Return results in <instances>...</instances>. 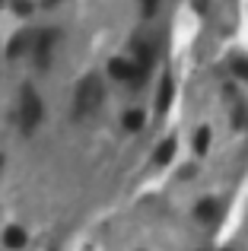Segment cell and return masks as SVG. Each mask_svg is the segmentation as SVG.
<instances>
[{
	"mask_svg": "<svg viewBox=\"0 0 248 251\" xmlns=\"http://www.w3.org/2000/svg\"><path fill=\"white\" fill-rule=\"evenodd\" d=\"M232 67H236L239 76H245V80H248V61H239V64H232Z\"/></svg>",
	"mask_w": 248,
	"mask_h": 251,
	"instance_id": "4fadbf2b",
	"label": "cell"
},
{
	"mask_svg": "<svg viewBox=\"0 0 248 251\" xmlns=\"http://www.w3.org/2000/svg\"><path fill=\"white\" fill-rule=\"evenodd\" d=\"M210 140H213L210 127H200L198 134H194V153H198V156H204L207 150H210Z\"/></svg>",
	"mask_w": 248,
	"mask_h": 251,
	"instance_id": "ba28073f",
	"label": "cell"
},
{
	"mask_svg": "<svg viewBox=\"0 0 248 251\" xmlns=\"http://www.w3.org/2000/svg\"><path fill=\"white\" fill-rule=\"evenodd\" d=\"M99 102H102V83H99V76H86V80L76 86V102H74L76 115H89L93 108H99Z\"/></svg>",
	"mask_w": 248,
	"mask_h": 251,
	"instance_id": "6da1fadb",
	"label": "cell"
},
{
	"mask_svg": "<svg viewBox=\"0 0 248 251\" xmlns=\"http://www.w3.org/2000/svg\"><path fill=\"white\" fill-rule=\"evenodd\" d=\"M169 102H172V76L162 80V89H159V102H156V115H166Z\"/></svg>",
	"mask_w": 248,
	"mask_h": 251,
	"instance_id": "52a82bcc",
	"label": "cell"
},
{
	"mask_svg": "<svg viewBox=\"0 0 248 251\" xmlns=\"http://www.w3.org/2000/svg\"><path fill=\"white\" fill-rule=\"evenodd\" d=\"M23 111H25V127H35L38 118H42V105H38V96L32 89H25L23 96Z\"/></svg>",
	"mask_w": 248,
	"mask_h": 251,
	"instance_id": "7a4b0ae2",
	"label": "cell"
},
{
	"mask_svg": "<svg viewBox=\"0 0 248 251\" xmlns=\"http://www.w3.org/2000/svg\"><path fill=\"white\" fill-rule=\"evenodd\" d=\"M25 242H29V232L23 226H6L3 229V248L19 251V248H25Z\"/></svg>",
	"mask_w": 248,
	"mask_h": 251,
	"instance_id": "277c9868",
	"label": "cell"
},
{
	"mask_svg": "<svg viewBox=\"0 0 248 251\" xmlns=\"http://www.w3.org/2000/svg\"><path fill=\"white\" fill-rule=\"evenodd\" d=\"M223 251H232V248H223Z\"/></svg>",
	"mask_w": 248,
	"mask_h": 251,
	"instance_id": "9a60e30c",
	"label": "cell"
},
{
	"mask_svg": "<svg viewBox=\"0 0 248 251\" xmlns=\"http://www.w3.org/2000/svg\"><path fill=\"white\" fill-rule=\"evenodd\" d=\"M108 74H112L115 80H137V76H140V70L134 67V61H124V57H115V61L108 64Z\"/></svg>",
	"mask_w": 248,
	"mask_h": 251,
	"instance_id": "3957f363",
	"label": "cell"
},
{
	"mask_svg": "<svg viewBox=\"0 0 248 251\" xmlns=\"http://www.w3.org/2000/svg\"><path fill=\"white\" fill-rule=\"evenodd\" d=\"M124 127L127 130H140L143 127V111H124Z\"/></svg>",
	"mask_w": 248,
	"mask_h": 251,
	"instance_id": "9c48e42d",
	"label": "cell"
},
{
	"mask_svg": "<svg viewBox=\"0 0 248 251\" xmlns=\"http://www.w3.org/2000/svg\"><path fill=\"white\" fill-rule=\"evenodd\" d=\"M0 166H3V156H0Z\"/></svg>",
	"mask_w": 248,
	"mask_h": 251,
	"instance_id": "5bb4252c",
	"label": "cell"
},
{
	"mask_svg": "<svg viewBox=\"0 0 248 251\" xmlns=\"http://www.w3.org/2000/svg\"><path fill=\"white\" fill-rule=\"evenodd\" d=\"M156 6H159V0H143V16H153Z\"/></svg>",
	"mask_w": 248,
	"mask_h": 251,
	"instance_id": "7c38bea8",
	"label": "cell"
},
{
	"mask_svg": "<svg viewBox=\"0 0 248 251\" xmlns=\"http://www.w3.org/2000/svg\"><path fill=\"white\" fill-rule=\"evenodd\" d=\"M175 147H178V143H175V137H166V140L159 143V150H156L153 162H156V166H169V162H172V156H175Z\"/></svg>",
	"mask_w": 248,
	"mask_h": 251,
	"instance_id": "8992f818",
	"label": "cell"
},
{
	"mask_svg": "<svg viewBox=\"0 0 248 251\" xmlns=\"http://www.w3.org/2000/svg\"><path fill=\"white\" fill-rule=\"evenodd\" d=\"M25 45H29V38H25V35H16V38L10 42V48H6V54H10V57H16L19 51L25 48Z\"/></svg>",
	"mask_w": 248,
	"mask_h": 251,
	"instance_id": "30bf717a",
	"label": "cell"
},
{
	"mask_svg": "<svg viewBox=\"0 0 248 251\" xmlns=\"http://www.w3.org/2000/svg\"><path fill=\"white\" fill-rule=\"evenodd\" d=\"M194 216H198V223H217V216H220V203L213 201V197H204V201L194 207Z\"/></svg>",
	"mask_w": 248,
	"mask_h": 251,
	"instance_id": "5b68a950",
	"label": "cell"
},
{
	"mask_svg": "<svg viewBox=\"0 0 248 251\" xmlns=\"http://www.w3.org/2000/svg\"><path fill=\"white\" fill-rule=\"evenodd\" d=\"M16 13H19V16H29V13H32V3H29V0H16Z\"/></svg>",
	"mask_w": 248,
	"mask_h": 251,
	"instance_id": "8fae6325",
	"label": "cell"
}]
</instances>
